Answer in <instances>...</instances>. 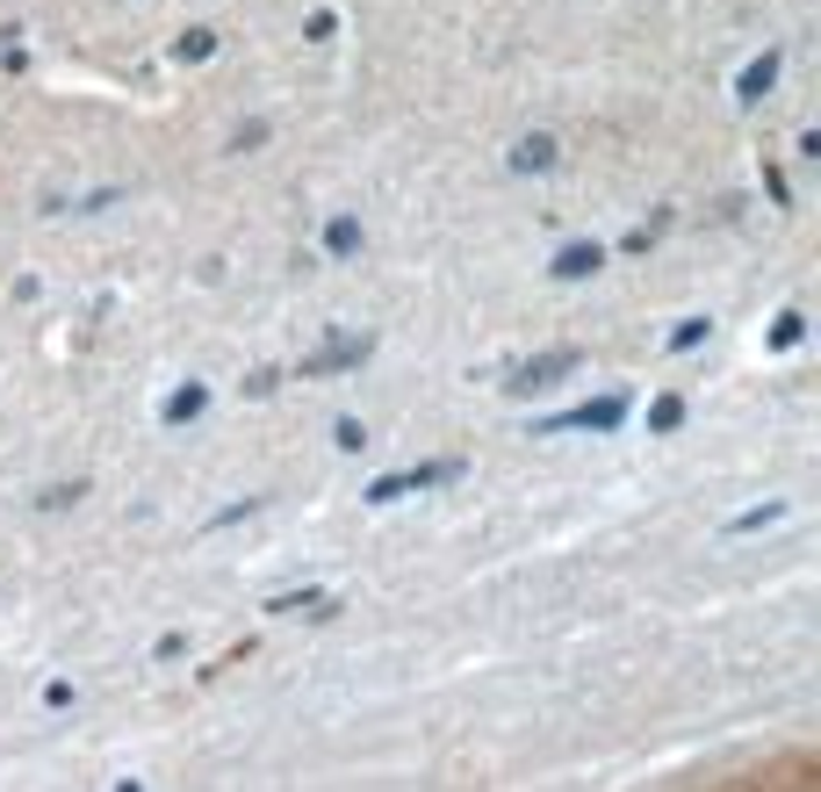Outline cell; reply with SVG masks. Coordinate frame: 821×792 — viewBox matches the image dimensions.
<instances>
[{
	"label": "cell",
	"mask_w": 821,
	"mask_h": 792,
	"mask_svg": "<svg viewBox=\"0 0 821 792\" xmlns=\"http://www.w3.org/2000/svg\"><path fill=\"white\" fill-rule=\"evenodd\" d=\"M570 368H576L570 346H562V354H541V360H526V368H520V389H547V383H562Z\"/></svg>",
	"instance_id": "cell-1"
},
{
	"label": "cell",
	"mask_w": 821,
	"mask_h": 792,
	"mask_svg": "<svg viewBox=\"0 0 821 792\" xmlns=\"http://www.w3.org/2000/svg\"><path fill=\"white\" fill-rule=\"evenodd\" d=\"M591 267H599V246H570L555 260V274H570V281H576V274H591Z\"/></svg>",
	"instance_id": "cell-2"
},
{
	"label": "cell",
	"mask_w": 821,
	"mask_h": 792,
	"mask_svg": "<svg viewBox=\"0 0 821 792\" xmlns=\"http://www.w3.org/2000/svg\"><path fill=\"white\" fill-rule=\"evenodd\" d=\"M520 166H555V137H526V151H520Z\"/></svg>",
	"instance_id": "cell-3"
},
{
	"label": "cell",
	"mask_w": 821,
	"mask_h": 792,
	"mask_svg": "<svg viewBox=\"0 0 821 792\" xmlns=\"http://www.w3.org/2000/svg\"><path fill=\"white\" fill-rule=\"evenodd\" d=\"M354 246H360V224L339 217V224H332V253H354Z\"/></svg>",
	"instance_id": "cell-4"
}]
</instances>
